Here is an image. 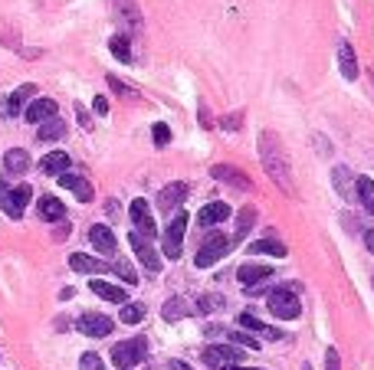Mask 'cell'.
Wrapping results in <instances>:
<instances>
[{"label":"cell","instance_id":"cell-25","mask_svg":"<svg viewBox=\"0 0 374 370\" xmlns=\"http://www.w3.org/2000/svg\"><path fill=\"white\" fill-rule=\"evenodd\" d=\"M338 59H341V75H345V79H355V75H358V56H355L348 39L338 43Z\"/></svg>","mask_w":374,"mask_h":370},{"label":"cell","instance_id":"cell-13","mask_svg":"<svg viewBox=\"0 0 374 370\" xmlns=\"http://www.w3.org/2000/svg\"><path fill=\"white\" fill-rule=\"evenodd\" d=\"M26 122H33V124H43V122H50V118H56V102L53 99H33L30 105H26Z\"/></svg>","mask_w":374,"mask_h":370},{"label":"cell","instance_id":"cell-33","mask_svg":"<svg viewBox=\"0 0 374 370\" xmlns=\"http://www.w3.org/2000/svg\"><path fill=\"white\" fill-rule=\"evenodd\" d=\"M151 135H154V145H158V148H164V145L171 141V128H168L164 122H158L154 128H151Z\"/></svg>","mask_w":374,"mask_h":370},{"label":"cell","instance_id":"cell-28","mask_svg":"<svg viewBox=\"0 0 374 370\" xmlns=\"http://www.w3.org/2000/svg\"><path fill=\"white\" fill-rule=\"evenodd\" d=\"M240 324H243L247 331H260V334H266V337H276V341L283 337V334L276 331V328H266V324H262V321L256 318L253 311H243V315H240Z\"/></svg>","mask_w":374,"mask_h":370},{"label":"cell","instance_id":"cell-22","mask_svg":"<svg viewBox=\"0 0 374 370\" xmlns=\"http://www.w3.org/2000/svg\"><path fill=\"white\" fill-rule=\"evenodd\" d=\"M249 252H253V256H276V259H283V256H286V246H283L276 236H266V239L249 243Z\"/></svg>","mask_w":374,"mask_h":370},{"label":"cell","instance_id":"cell-40","mask_svg":"<svg viewBox=\"0 0 374 370\" xmlns=\"http://www.w3.org/2000/svg\"><path fill=\"white\" fill-rule=\"evenodd\" d=\"M325 370H341V360H338L335 347H328V351H325Z\"/></svg>","mask_w":374,"mask_h":370},{"label":"cell","instance_id":"cell-36","mask_svg":"<svg viewBox=\"0 0 374 370\" xmlns=\"http://www.w3.org/2000/svg\"><path fill=\"white\" fill-rule=\"evenodd\" d=\"M79 370H105V367H102L99 354H82V358H79Z\"/></svg>","mask_w":374,"mask_h":370},{"label":"cell","instance_id":"cell-32","mask_svg":"<svg viewBox=\"0 0 374 370\" xmlns=\"http://www.w3.org/2000/svg\"><path fill=\"white\" fill-rule=\"evenodd\" d=\"M118 318L125 321V324H138V321L145 318V305H138V302H132V305H122V315Z\"/></svg>","mask_w":374,"mask_h":370},{"label":"cell","instance_id":"cell-26","mask_svg":"<svg viewBox=\"0 0 374 370\" xmlns=\"http://www.w3.org/2000/svg\"><path fill=\"white\" fill-rule=\"evenodd\" d=\"M253 223H256V207H243L237 216V233H233V239L230 243H243L247 239V233L253 230Z\"/></svg>","mask_w":374,"mask_h":370},{"label":"cell","instance_id":"cell-15","mask_svg":"<svg viewBox=\"0 0 374 370\" xmlns=\"http://www.w3.org/2000/svg\"><path fill=\"white\" fill-rule=\"evenodd\" d=\"M89 243L99 249L102 256H112L115 252V233L109 230V226H102V223H96V226L89 230Z\"/></svg>","mask_w":374,"mask_h":370},{"label":"cell","instance_id":"cell-16","mask_svg":"<svg viewBox=\"0 0 374 370\" xmlns=\"http://www.w3.org/2000/svg\"><path fill=\"white\" fill-rule=\"evenodd\" d=\"M60 184L66 187V190H73L75 200H82V203H89L92 200V184H89L86 177H79V174H60Z\"/></svg>","mask_w":374,"mask_h":370},{"label":"cell","instance_id":"cell-5","mask_svg":"<svg viewBox=\"0 0 374 370\" xmlns=\"http://www.w3.org/2000/svg\"><path fill=\"white\" fill-rule=\"evenodd\" d=\"M230 252V236H224V233H211L204 243H200V249H197V256H194V266L197 269H211L213 262H220Z\"/></svg>","mask_w":374,"mask_h":370},{"label":"cell","instance_id":"cell-24","mask_svg":"<svg viewBox=\"0 0 374 370\" xmlns=\"http://www.w3.org/2000/svg\"><path fill=\"white\" fill-rule=\"evenodd\" d=\"M39 220L46 223H62L66 220V207L56 197H39Z\"/></svg>","mask_w":374,"mask_h":370},{"label":"cell","instance_id":"cell-44","mask_svg":"<svg viewBox=\"0 0 374 370\" xmlns=\"http://www.w3.org/2000/svg\"><path fill=\"white\" fill-rule=\"evenodd\" d=\"M171 370H190V367H187L184 360H171Z\"/></svg>","mask_w":374,"mask_h":370},{"label":"cell","instance_id":"cell-37","mask_svg":"<svg viewBox=\"0 0 374 370\" xmlns=\"http://www.w3.org/2000/svg\"><path fill=\"white\" fill-rule=\"evenodd\" d=\"M109 86L115 89V92H118V95H125V99H138V92L132 86H125V82H118V79H115V75H109Z\"/></svg>","mask_w":374,"mask_h":370},{"label":"cell","instance_id":"cell-14","mask_svg":"<svg viewBox=\"0 0 374 370\" xmlns=\"http://www.w3.org/2000/svg\"><path fill=\"white\" fill-rule=\"evenodd\" d=\"M211 177L213 181H224V184H233L237 190H249V177L247 174H240L237 167H230V164H217V167H211Z\"/></svg>","mask_w":374,"mask_h":370},{"label":"cell","instance_id":"cell-20","mask_svg":"<svg viewBox=\"0 0 374 370\" xmlns=\"http://www.w3.org/2000/svg\"><path fill=\"white\" fill-rule=\"evenodd\" d=\"M66 167H69V154H66V151H50L46 158L39 160V171L50 174V177H60V174H66Z\"/></svg>","mask_w":374,"mask_h":370},{"label":"cell","instance_id":"cell-43","mask_svg":"<svg viewBox=\"0 0 374 370\" xmlns=\"http://www.w3.org/2000/svg\"><path fill=\"white\" fill-rule=\"evenodd\" d=\"M66 236H69V223H62L60 230H56V239H66Z\"/></svg>","mask_w":374,"mask_h":370},{"label":"cell","instance_id":"cell-18","mask_svg":"<svg viewBox=\"0 0 374 370\" xmlns=\"http://www.w3.org/2000/svg\"><path fill=\"white\" fill-rule=\"evenodd\" d=\"M92 292L99 298H105V302H115V305H128V292L125 288H118V285L112 282H102V279H92V285H89Z\"/></svg>","mask_w":374,"mask_h":370},{"label":"cell","instance_id":"cell-9","mask_svg":"<svg viewBox=\"0 0 374 370\" xmlns=\"http://www.w3.org/2000/svg\"><path fill=\"white\" fill-rule=\"evenodd\" d=\"M33 89H37V86H30V82H26V86H20L17 92H10L7 99L0 102V115H3V118H17V115L24 111V102L33 99Z\"/></svg>","mask_w":374,"mask_h":370},{"label":"cell","instance_id":"cell-10","mask_svg":"<svg viewBox=\"0 0 374 370\" xmlns=\"http://www.w3.org/2000/svg\"><path fill=\"white\" fill-rule=\"evenodd\" d=\"M128 243H132L135 256H138L141 262H145V269H148V272H158V269H161V259H158V252L151 249V239H145V236L132 233V236H128Z\"/></svg>","mask_w":374,"mask_h":370},{"label":"cell","instance_id":"cell-38","mask_svg":"<svg viewBox=\"0 0 374 370\" xmlns=\"http://www.w3.org/2000/svg\"><path fill=\"white\" fill-rule=\"evenodd\" d=\"M213 308H224V298H217V295H204L197 302V311H213Z\"/></svg>","mask_w":374,"mask_h":370},{"label":"cell","instance_id":"cell-2","mask_svg":"<svg viewBox=\"0 0 374 370\" xmlns=\"http://www.w3.org/2000/svg\"><path fill=\"white\" fill-rule=\"evenodd\" d=\"M30 197H33V190H30V184H3L0 181V210L7 213L10 220H20L26 210V203H30Z\"/></svg>","mask_w":374,"mask_h":370},{"label":"cell","instance_id":"cell-8","mask_svg":"<svg viewBox=\"0 0 374 370\" xmlns=\"http://www.w3.org/2000/svg\"><path fill=\"white\" fill-rule=\"evenodd\" d=\"M112 328H115V321L105 318V315H96V311H89V315L79 318V331L89 334V337H109Z\"/></svg>","mask_w":374,"mask_h":370},{"label":"cell","instance_id":"cell-7","mask_svg":"<svg viewBox=\"0 0 374 370\" xmlns=\"http://www.w3.org/2000/svg\"><path fill=\"white\" fill-rule=\"evenodd\" d=\"M240 360H243V347H237V344L204 347V364H207V367H233Z\"/></svg>","mask_w":374,"mask_h":370},{"label":"cell","instance_id":"cell-29","mask_svg":"<svg viewBox=\"0 0 374 370\" xmlns=\"http://www.w3.org/2000/svg\"><path fill=\"white\" fill-rule=\"evenodd\" d=\"M355 190H358V200L364 203V210L374 216V181L371 177H358L355 181Z\"/></svg>","mask_w":374,"mask_h":370},{"label":"cell","instance_id":"cell-4","mask_svg":"<svg viewBox=\"0 0 374 370\" xmlns=\"http://www.w3.org/2000/svg\"><path fill=\"white\" fill-rule=\"evenodd\" d=\"M269 311H273L276 318H283V321L299 318L302 302H299V295H296V288H292V285H283V288L269 292Z\"/></svg>","mask_w":374,"mask_h":370},{"label":"cell","instance_id":"cell-46","mask_svg":"<svg viewBox=\"0 0 374 370\" xmlns=\"http://www.w3.org/2000/svg\"><path fill=\"white\" fill-rule=\"evenodd\" d=\"M302 370H309V367H302Z\"/></svg>","mask_w":374,"mask_h":370},{"label":"cell","instance_id":"cell-19","mask_svg":"<svg viewBox=\"0 0 374 370\" xmlns=\"http://www.w3.org/2000/svg\"><path fill=\"white\" fill-rule=\"evenodd\" d=\"M226 216H230V207H226L224 200H213V203H207V207L197 213V223L200 226H217V223H224Z\"/></svg>","mask_w":374,"mask_h":370},{"label":"cell","instance_id":"cell-17","mask_svg":"<svg viewBox=\"0 0 374 370\" xmlns=\"http://www.w3.org/2000/svg\"><path fill=\"white\" fill-rule=\"evenodd\" d=\"M269 275H273L269 266H253V262H247V266H240V269H237V279L247 285V288H256V285L266 282Z\"/></svg>","mask_w":374,"mask_h":370},{"label":"cell","instance_id":"cell-45","mask_svg":"<svg viewBox=\"0 0 374 370\" xmlns=\"http://www.w3.org/2000/svg\"><path fill=\"white\" fill-rule=\"evenodd\" d=\"M224 370H260V367H237V364H233V367H224Z\"/></svg>","mask_w":374,"mask_h":370},{"label":"cell","instance_id":"cell-34","mask_svg":"<svg viewBox=\"0 0 374 370\" xmlns=\"http://www.w3.org/2000/svg\"><path fill=\"white\" fill-rule=\"evenodd\" d=\"M112 272H118V275H122V279H125L128 285H135V282H138V275L132 272V266H128V262H122V259L112 262Z\"/></svg>","mask_w":374,"mask_h":370},{"label":"cell","instance_id":"cell-31","mask_svg":"<svg viewBox=\"0 0 374 370\" xmlns=\"http://www.w3.org/2000/svg\"><path fill=\"white\" fill-rule=\"evenodd\" d=\"M187 311H190V308H187L184 298H171V302L161 308V315H164V321H177V318H184Z\"/></svg>","mask_w":374,"mask_h":370},{"label":"cell","instance_id":"cell-6","mask_svg":"<svg viewBox=\"0 0 374 370\" xmlns=\"http://www.w3.org/2000/svg\"><path fill=\"white\" fill-rule=\"evenodd\" d=\"M187 216L184 210H177L168 223V230H164V256L168 259H181V246H184V230H187Z\"/></svg>","mask_w":374,"mask_h":370},{"label":"cell","instance_id":"cell-3","mask_svg":"<svg viewBox=\"0 0 374 370\" xmlns=\"http://www.w3.org/2000/svg\"><path fill=\"white\" fill-rule=\"evenodd\" d=\"M148 354V344H145V337H128V341H118L112 347V364L118 370H128V367H138L141 360Z\"/></svg>","mask_w":374,"mask_h":370},{"label":"cell","instance_id":"cell-12","mask_svg":"<svg viewBox=\"0 0 374 370\" xmlns=\"http://www.w3.org/2000/svg\"><path fill=\"white\" fill-rule=\"evenodd\" d=\"M184 197H187V184H181V181H177V184H168L161 194H158V207L171 216V210L177 213V207L184 203Z\"/></svg>","mask_w":374,"mask_h":370},{"label":"cell","instance_id":"cell-35","mask_svg":"<svg viewBox=\"0 0 374 370\" xmlns=\"http://www.w3.org/2000/svg\"><path fill=\"white\" fill-rule=\"evenodd\" d=\"M335 187H338V194H341V197H351V190H348V171H345V167H335Z\"/></svg>","mask_w":374,"mask_h":370},{"label":"cell","instance_id":"cell-27","mask_svg":"<svg viewBox=\"0 0 374 370\" xmlns=\"http://www.w3.org/2000/svg\"><path fill=\"white\" fill-rule=\"evenodd\" d=\"M62 135H66V122H62V118H50V122H43L39 124V131H37L39 141H60Z\"/></svg>","mask_w":374,"mask_h":370},{"label":"cell","instance_id":"cell-11","mask_svg":"<svg viewBox=\"0 0 374 370\" xmlns=\"http://www.w3.org/2000/svg\"><path fill=\"white\" fill-rule=\"evenodd\" d=\"M128 213H132V223H135V233L145 236V239H151V236H154V220H151L148 203H145V200H135Z\"/></svg>","mask_w":374,"mask_h":370},{"label":"cell","instance_id":"cell-42","mask_svg":"<svg viewBox=\"0 0 374 370\" xmlns=\"http://www.w3.org/2000/svg\"><path fill=\"white\" fill-rule=\"evenodd\" d=\"M364 246L374 252V230H368V233H364Z\"/></svg>","mask_w":374,"mask_h":370},{"label":"cell","instance_id":"cell-21","mask_svg":"<svg viewBox=\"0 0 374 370\" xmlns=\"http://www.w3.org/2000/svg\"><path fill=\"white\" fill-rule=\"evenodd\" d=\"M69 266H73L75 272H89V275H96V272H109V269H112L109 262L92 259V256H86V252H73V256H69Z\"/></svg>","mask_w":374,"mask_h":370},{"label":"cell","instance_id":"cell-30","mask_svg":"<svg viewBox=\"0 0 374 370\" xmlns=\"http://www.w3.org/2000/svg\"><path fill=\"white\" fill-rule=\"evenodd\" d=\"M109 50H112V56L118 62H132V46H128V37H125V33H115V37L109 39Z\"/></svg>","mask_w":374,"mask_h":370},{"label":"cell","instance_id":"cell-1","mask_svg":"<svg viewBox=\"0 0 374 370\" xmlns=\"http://www.w3.org/2000/svg\"><path fill=\"white\" fill-rule=\"evenodd\" d=\"M260 158H262V167L266 174L276 181V187L283 190V194H296V187H292V174H289V160H286V151L279 145V138L273 131H262L260 135Z\"/></svg>","mask_w":374,"mask_h":370},{"label":"cell","instance_id":"cell-39","mask_svg":"<svg viewBox=\"0 0 374 370\" xmlns=\"http://www.w3.org/2000/svg\"><path fill=\"white\" fill-rule=\"evenodd\" d=\"M230 341H237V347H249V351H260V341H253L249 334H230Z\"/></svg>","mask_w":374,"mask_h":370},{"label":"cell","instance_id":"cell-41","mask_svg":"<svg viewBox=\"0 0 374 370\" xmlns=\"http://www.w3.org/2000/svg\"><path fill=\"white\" fill-rule=\"evenodd\" d=\"M92 105H96V111H99V115H105V111H109V102H105V95H96V102H92Z\"/></svg>","mask_w":374,"mask_h":370},{"label":"cell","instance_id":"cell-23","mask_svg":"<svg viewBox=\"0 0 374 370\" xmlns=\"http://www.w3.org/2000/svg\"><path fill=\"white\" fill-rule=\"evenodd\" d=\"M3 167H7V174H26L30 171V154H26L24 148H10L7 154H3Z\"/></svg>","mask_w":374,"mask_h":370}]
</instances>
